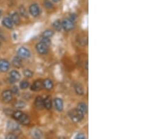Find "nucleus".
<instances>
[{
    "instance_id": "nucleus-10",
    "label": "nucleus",
    "mask_w": 158,
    "mask_h": 139,
    "mask_svg": "<svg viewBox=\"0 0 158 139\" xmlns=\"http://www.w3.org/2000/svg\"><path fill=\"white\" fill-rule=\"evenodd\" d=\"M18 121L20 123V124L25 126L28 125V124L30 123V119L29 116L24 113H23V115H21V117H20V119H19Z\"/></svg>"
},
{
    "instance_id": "nucleus-24",
    "label": "nucleus",
    "mask_w": 158,
    "mask_h": 139,
    "mask_svg": "<svg viewBox=\"0 0 158 139\" xmlns=\"http://www.w3.org/2000/svg\"><path fill=\"white\" fill-rule=\"evenodd\" d=\"M53 35V32L52 30H47L44 31L43 34H42V37H48V38L51 37Z\"/></svg>"
},
{
    "instance_id": "nucleus-26",
    "label": "nucleus",
    "mask_w": 158,
    "mask_h": 139,
    "mask_svg": "<svg viewBox=\"0 0 158 139\" xmlns=\"http://www.w3.org/2000/svg\"><path fill=\"white\" fill-rule=\"evenodd\" d=\"M30 86V83L28 81H22L20 84V88L21 89H26Z\"/></svg>"
},
{
    "instance_id": "nucleus-35",
    "label": "nucleus",
    "mask_w": 158,
    "mask_h": 139,
    "mask_svg": "<svg viewBox=\"0 0 158 139\" xmlns=\"http://www.w3.org/2000/svg\"><path fill=\"white\" fill-rule=\"evenodd\" d=\"M52 1H53L54 3H58L60 0H52Z\"/></svg>"
},
{
    "instance_id": "nucleus-12",
    "label": "nucleus",
    "mask_w": 158,
    "mask_h": 139,
    "mask_svg": "<svg viewBox=\"0 0 158 139\" xmlns=\"http://www.w3.org/2000/svg\"><path fill=\"white\" fill-rule=\"evenodd\" d=\"M2 24L4 27L8 29H12L13 27H14V23H13L11 19L9 17H6L4 18L2 20Z\"/></svg>"
},
{
    "instance_id": "nucleus-27",
    "label": "nucleus",
    "mask_w": 158,
    "mask_h": 139,
    "mask_svg": "<svg viewBox=\"0 0 158 139\" xmlns=\"http://www.w3.org/2000/svg\"><path fill=\"white\" fill-rule=\"evenodd\" d=\"M44 6L48 9H53V4L49 0H44Z\"/></svg>"
},
{
    "instance_id": "nucleus-36",
    "label": "nucleus",
    "mask_w": 158,
    "mask_h": 139,
    "mask_svg": "<svg viewBox=\"0 0 158 139\" xmlns=\"http://www.w3.org/2000/svg\"><path fill=\"white\" fill-rule=\"evenodd\" d=\"M86 69L88 70V62L86 63Z\"/></svg>"
},
{
    "instance_id": "nucleus-28",
    "label": "nucleus",
    "mask_w": 158,
    "mask_h": 139,
    "mask_svg": "<svg viewBox=\"0 0 158 139\" xmlns=\"http://www.w3.org/2000/svg\"><path fill=\"white\" fill-rule=\"evenodd\" d=\"M25 103L23 102V101H18V102H16L15 103V107H17V108H18V109L23 108V107H25Z\"/></svg>"
},
{
    "instance_id": "nucleus-37",
    "label": "nucleus",
    "mask_w": 158,
    "mask_h": 139,
    "mask_svg": "<svg viewBox=\"0 0 158 139\" xmlns=\"http://www.w3.org/2000/svg\"><path fill=\"white\" fill-rule=\"evenodd\" d=\"M1 11H0V18H1Z\"/></svg>"
},
{
    "instance_id": "nucleus-2",
    "label": "nucleus",
    "mask_w": 158,
    "mask_h": 139,
    "mask_svg": "<svg viewBox=\"0 0 158 139\" xmlns=\"http://www.w3.org/2000/svg\"><path fill=\"white\" fill-rule=\"evenodd\" d=\"M62 26L63 29L65 31H70L73 30L74 28H75V23H74V21H72L71 19L67 18L65 19L63 21Z\"/></svg>"
},
{
    "instance_id": "nucleus-22",
    "label": "nucleus",
    "mask_w": 158,
    "mask_h": 139,
    "mask_svg": "<svg viewBox=\"0 0 158 139\" xmlns=\"http://www.w3.org/2000/svg\"><path fill=\"white\" fill-rule=\"evenodd\" d=\"M19 11H20V13L22 16L24 17V18H28V11H27L26 9H25L24 6H20V9H19Z\"/></svg>"
},
{
    "instance_id": "nucleus-18",
    "label": "nucleus",
    "mask_w": 158,
    "mask_h": 139,
    "mask_svg": "<svg viewBox=\"0 0 158 139\" xmlns=\"http://www.w3.org/2000/svg\"><path fill=\"white\" fill-rule=\"evenodd\" d=\"M44 107L47 110H51L52 107V101L50 96H47L44 100Z\"/></svg>"
},
{
    "instance_id": "nucleus-8",
    "label": "nucleus",
    "mask_w": 158,
    "mask_h": 139,
    "mask_svg": "<svg viewBox=\"0 0 158 139\" xmlns=\"http://www.w3.org/2000/svg\"><path fill=\"white\" fill-rule=\"evenodd\" d=\"M20 79V74L18 71L12 70L10 72V77H9V82L10 83H15L16 82L18 81Z\"/></svg>"
},
{
    "instance_id": "nucleus-14",
    "label": "nucleus",
    "mask_w": 158,
    "mask_h": 139,
    "mask_svg": "<svg viewBox=\"0 0 158 139\" xmlns=\"http://www.w3.org/2000/svg\"><path fill=\"white\" fill-rule=\"evenodd\" d=\"M34 105L39 110H41L44 107V99L41 96H37L34 101Z\"/></svg>"
},
{
    "instance_id": "nucleus-15",
    "label": "nucleus",
    "mask_w": 158,
    "mask_h": 139,
    "mask_svg": "<svg viewBox=\"0 0 158 139\" xmlns=\"http://www.w3.org/2000/svg\"><path fill=\"white\" fill-rule=\"evenodd\" d=\"M11 19L12 22L14 24L18 25L20 24V16L18 15V13L16 12H14L13 13L11 14Z\"/></svg>"
},
{
    "instance_id": "nucleus-32",
    "label": "nucleus",
    "mask_w": 158,
    "mask_h": 139,
    "mask_svg": "<svg viewBox=\"0 0 158 139\" xmlns=\"http://www.w3.org/2000/svg\"><path fill=\"white\" fill-rule=\"evenodd\" d=\"M18 138V136H17L16 135H15V134H9V135L7 136H6V138L7 139H15V138Z\"/></svg>"
},
{
    "instance_id": "nucleus-11",
    "label": "nucleus",
    "mask_w": 158,
    "mask_h": 139,
    "mask_svg": "<svg viewBox=\"0 0 158 139\" xmlns=\"http://www.w3.org/2000/svg\"><path fill=\"white\" fill-rule=\"evenodd\" d=\"M54 103H55V107H56V110L59 112L63 111V101L62 99H60V98H56V99H55Z\"/></svg>"
},
{
    "instance_id": "nucleus-17",
    "label": "nucleus",
    "mask_w": 158,
    "mask_h": 139,
    "mask_svg": "<svg viewBox=\"0 0 158 139\" xmlns=\"http://www.w3.org/2000/svg\"><path fill=\"white\" fill-rule=\"evenodd\" d=\"M12 65H14V67H20L22 65V60L21 58H20L19 56H16L14 57V59L12 61Z\"/></svg>"
},
{
    "instance_id": "nucleus-5",
    "label": "nucleus",
    "mask_w": 158,
    "mask_h": 139,
    "mask_svg": "<svg viewBox=\"0 0 158 139\" xmlns=\"http://www.w3.org/2000/svg\"><path fill=\"white\" fill-rule=\"evenodd\" d=\"M49 47L42 43V42H39L36 45V49L37 52L41 55H46L49 51Z\"/></svg>"
},
{
    "instance_id": "nucleus-25",
    "label": "nucleus",
    "mask_w": 158,
    "mask_h": 139,
    "mask_svg": "<svg viewBox=\"0 0 158 139\" xmlns=\"http://www.w3.org/2000/svg\"><path fill=\"white\" fill-rule=\"evenodd\" d=\"M41 42H42V43L45 44V45H47V47H49L51 45V43L50 38L44 37H42V39H41Z\"/></svg>"
},
{
    "instance_id": "nucleus-4",
    "label": "nucleus",
    "mask_w": 158,
    "mask_h": 139,
    "mask_svg": "<svg viewBox=\"0 0 158 139\" xmlns=\"http://www.w3.org/2000/svg\"><path fill=\"white\" fill-rule=\"evenodd\" d=\"M29 12L31 16L33 17L39 16L40 14V9L39 6L37 4H32L29 7Z\"/></svg>"
},
{
    "instance_id": "nucleus-13",
    "label": "nucleus",
    "mask_w": 158,
    "mask_h": 139,
    "mask_svg": "<svg viewBox=\"0 0 158 139\" xmlns=\"http://www.w3.org/2000/svg\"><path fill=\"white\" fill-rule=\"evenodd\" d=\"M42 84H43V87L45 88V89L48 90V91L51 90L53 87V82L51 80H49V79H46V80H44V82H42Z\"/></svg>"
},
{
    "instance_id": "nucleus-30",
    "label": "nucleus",
    "mask_w": 158,
    "mask_h": 139,
    "mask_svg": "<svg viewBox=\"0 0 158 139\" xmlns=\"http://www.w3.org/2000/svg\"><path fill=\"white\" fill-rule=\"evenodd\" d=\"M8 126H9V129H11V130L12 131H17L19 129V126L18 124H15V123H11L10 125Z\"/></svg>"
},
{
    "instance_id": "nucleus-34",
    "label": "nucleus",
    "mask_w": 158,
    "mask_h": 139,
    "mask_svg": "<svg viewBox=\"0 0 158 139\" xmlns=\"http://www.w3.org/2000/svg\"><path fill=\"white\" fill-rule=\"evenodd\" d=\"M76 18V16H75V14H71V16H70V19H71V20H72V21H74V20H75V19Z\"/></svg>"
},
{
    "instance_id": "nucleus-6",
    "label": "nucleus",
    "mask_w": 158,
    "mask_h": 139,
    "mask_svg": "<svg viewBox=\"0 0 158 139\" xmlns=\"http://www.w3.org/2000/svg\"><path fill=\"white\" fill-rule=\"evenodd\" d=\"M1 98H2L4 102H11L13 99V94L11 91V90H6V91H3L2 94H1Z\"/></svg>"
},
{
    "instance_id": "nucleus-29",
    "label": "nucleus",
    "mask_w": 158,
    "mask_h": 139,
    "mask_svg": "<svg viewBox=\"0 0 158 139\" xmlns=\"http://www.w3.org/2000/svg\"><path fill=\"white\" fill-rule=\"evenodd\" d=\"M23 74H24V75L26 77H28V78H30L33 75V72L29 69L25 70L23 71Z\"/></svg>"
},
{
    "instance_id": "nucleus-38",
    "label": "nucleus",
    "mask_w": 158,
    "mask_h": 139,
    "mask_svg": "<svg viewBox=\"0 0 158 139\" xmlns=\"http://www.w3.org/2000/svg\"><path fill=\"white\" fill-rule=\"evenodd\" d=\"M0 47H1V42H0Z\"/></svg>"
},
{
    "instance_id": "nucleus-1",
    "label": "nucleus",
    "mask_w": 158,
    "mask_h": 139,
    "mask_svg": "<svg viewBox=\"0 0 158 139\" xmlns=\"http://www.w3.org/2000/svg\"><path fill=\"white\" fill-rule=\"evenodd\" d=\"M68 115L71 120L74 122H80L83 119L84 116V115L77 108L70 110L68 112Z\"/></svg>"
},
{
    "instance_id": "nucleus-19",
    "label": "nucleus",
    "mask_w": 158,
    "mask_h": 139,
    "mask_svg": "<svg viewBox=\"0 0 158 139\" xmlns=\"http://www.w3.org/2000/svg\"><path fill=\"white\" fill-rule=\"evenodd\" d=\"M77 109L79 110L82 112L84 115H85L88 111V108H87V105L84 103H80L77 105Z\"/></svg>"
},
{
    "instance_id": "nucleus-31",
    "label": "nucleus",
    "mask_w": 158,
    "mask_h": 139,
    "mask_svg": "<svg viewBox=\"0 0 158 139\" xmlns=\"http://www.w3.org/2000/svg\"><path fill=\"white\" fill-rule=\"evenodd\" d=\"M11 92L13 94H18L19 93V89L17 87V86H14V87L12 88V90H11Z\"/></svg>"
},
{
    "instance_id": "nucleus-3",
    "label": "nucleus",
    "mask_w": 158,
    "mask_h": 139,
    "mask_svg": "<svg viewBox=\"0 0 158 139\" xmlns=\"http://www.w3.org/2000/svg\"><path fill=\"white\" fill-rule=\"evenodd\" d=\"M18 56L21 58H28L30 57L31 53L29 49H28L25 47H20L17 51Z\"/></svg>"
},
{
    "instance_id": "nucleus-20",
    "label": "nucleus",
    "mask_w": 158,
    "mask_h": 139,
    "mask_svg": "<svg viewBox=\"0 0 158 139\" xmlns=\"http://www.w3.org/2000/svg\"><path fill=\"white\" fill-rule=\"evenodd\" d=\"M53 28H55V30L58 32L61 31L63 28L62 23H61L59 20H55L53 23Z\"/></svg>"
},
{
    "instance_id": "nucleus-21",
    "label": "nucleus",
    "mask_w": 158,
    "mask_h": 139,
    "mask_svg": "<svg viewBox=\"0 0 158 139\" xmlns=\"http://www.w3.org/2000/svg\"><path fill=\"white\" fill-rule=\"evenodd\" d=\"M42 133L39 129H34L32 132V136L35 138H40L42 137Z\"/></svg>"
},
{
    "instance_id": "nucleus-16",
    "label": "nucleus",
    "mask_w": 158,
    "mask_h": 139,
    "mask_svg": "<svg viewBox=\"0 0 158 139\" xmlns=\"http://www.w3.org/2000/svg\"><path fill=\"white\" fill-rule=\"evenodd\" d=\"M74 87H75V92L78 95L82 96V95L84 94V90L83 86H82L81 84L75 83V85H74Z\"/></svg>"
},
{
    "instance_id": "nucleus-33",
    "label": "nucleus",
    "mask_w": 158,
    "mask_h": 139,
    "mask_svg": "<svg viewBox=\"0 0 158 139\" xmlns=\"http://www.w3.org/2000/svg\"><path fill=\"white\" fill-rule=\"evenodd\" d=\"M75 138L76 139H84L85 136L83 134H82V133H80V134H78L77 136H76Z\"/></svg>"
},
{
    "instance_id": "nucleus-23",
    "label": "nucleus",
    "mask_w": 158,
    "mask_h": 139,
    "mask_svg": "<svg viewBox=\"0 0 158 139\" xmlns=\"http://www.w3.org/2000/svg\"><path fill=\"white\" fill-rule=\"evenodd\" d=\"M22 115H23V113H22L21 111L18 110V111H15L12 113V117L14 119L18 121V120L20 119V117H21Z\"/></svg>"
},
{
    "instance_id": "nucleus-7",
    "label": "nucleus",
    "mask_w": 158,
    "mask_h": 139,
    "mask_svg": "<svg viewBox=\"0 0 158 139\" xmlns=\"http://www.w3.org/2000/svg\"><path fill=\"white\" fill-rule=\"evenodd\" d=\"M10 68V63L6 59L0 60V71L6 72Z\"/></svg>"
},
{
    "instance_id": "nucleus-9",
    "label": "nucleus",
    "mask_w": 158,
    "mask_h": 139,
    "mask_svg": "<svg viewBox=\"0 0 158 139\" xmlns=\"http://www.w3.org/2000/svg\"><path fill=\"white\" fill-rule=\"evenodd\" d=\"M43 88V84L41 80H37L31 86V90L34 91H39Z\"/></svg>"
}]
</instances>
